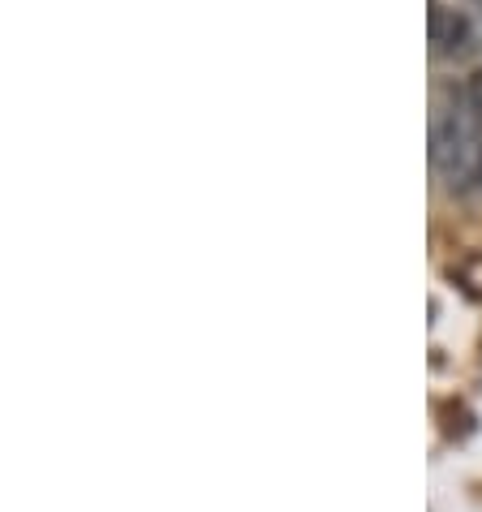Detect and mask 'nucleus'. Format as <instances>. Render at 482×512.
<instances>
[{"label":"nucleus","mask_w":482,"mask_h":512,"mask_svg":"<svg viewBox=\"0 0 482 512\" xmlns=\"http://www.w3.org/2000/svg\"><path fill=\"white\" fill-rule=\"evenodd\" d=\"M478 142L470 134V125H465L461 117H439L435 130H431V164L444 173L452 186L457 181H465L478 168Z\"/></svg>","instance_id":"obj_1"},{"label":"nucleus","mask_w":482,"mask_h":512,"mask_svg":"<svg viewBox=\"0 0 482 512\" xmlns=\"http://www.w3.org/2000/svg\"><path fill=\"white\" fill-rule=\"evenodd\" d=\"M431 48L448 61H465V56L478 52V35H474V22L465 18L461 9H444V5H431Z\"/></svg>","instance_id":"obj_2"},{"label":"nucleus","mask_w":482,"mask_h":512,"mask_svg":"<svg viewBox=\"0 0 482 512\" xmlns=\"http://www.w3.org/2000/svg\"><path fill=\"white\" fill-rule=\"evenodd\" d=\"M465 99H470V108L482 117V69H474V74L465 78Z\"/></svg>","instance_id":"obj_3"},{"label":"nucleus","mask_w":482,"mask_h":512,"mask_svg":"<svg viewBox=\"0 0 482 512\" xmlns=\"http://www.w3.org/2000/svg\"><path fill=\"white\" fill-rule=\"evenodd\" d=\"M474 177L482 181V151H478V168H474Z\"/></svg>","instance_id":"obj_4"}]
</instances>
